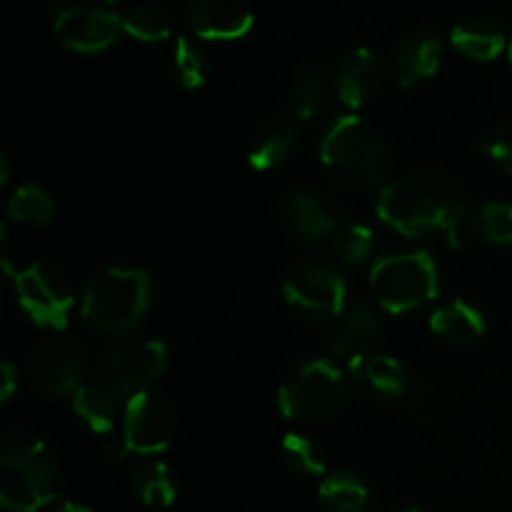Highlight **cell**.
<instances>
[{
	"label": "cell",
	"mask_w": 512,
	"mask_h": 512,
	"mask_svg": "<svg viewBox=\"0 0 512 512\" xmlns=\"http://www.w3.org/2000/svg\"><path fill=\"white\" fill-rule=\"evenodd\" d=\"M375 213L405 238L443 233L450 248H460L465 193L458 180L443 173H413L380 190Z\"/></svg>",
	"instance_id": "cell-1"
},
{
	"label": "cell",
	"mask_w": 512,
	"mask_h": 512,
	"mask_svg": "<svg viewBox=\"0 0 512 512\" xmlns=\"http://www.w3.org/2000/svg\"><path fill=\"white\" fill-rule=\"evenodd\" d=\"M298 145V123L288 115H273L255 128L248 143V163L255 170H273L290 158Z\"/></svg>",
	"instance_id": "cell-18"
},
{
	"label": "cell",
	"mask_w": 512,
	"mask_h": 512,
	"mask_svg": "<svg viewBox=\"0 0 512 512\" xmlns=\"http://www.w3.org/2000/svg\"><path fill=\"white\" fill-rule=\"evenodd\" d=\"M508 55H510V63H512V40H510V45H508Z\"/></svg>",
	"instance_id": "cell-36"
},
{
	"label": "cell",
	"mask_w": 512,
	"mask_h": 512,
	"mask_svg": "<svg viewBox=\"0 0 512 512\" xmlns=\"http://www.w3.org/2000/svg\"><path fill=\"white\" fill-rule=\"evenodd\" d=\"M55 512H93V510L85 508V505H80V503H63Z\"/></svg>",
	"instance_id": "cell-34"
},
{
	"label": "cell",
	"mask_w": 512,
	"mask_h": 512,
	"mask_svg": "<svg viewBox=\"0 0 512 512\" xmlns=\"http://www.w3.org/2000/svg\"><path fill=\"white\" fill-rule=\"evenodd\" d=\"M55 215V203L40 185L25 183L10 195L8 218L15 223L48 225Z\"/></svg>",
	"instance_id": "cell-28"
},
{
	"label": "cell",
	"mask_w": 512,
	"mask_h": 512,
	"mask_svg": "<svg viewBox=\"0 0 512 512\" xmlns=\"http://www.w3.org/2000/svg\"><path fill=\"white\" fill-rule=\"evenodd\" d=\"M325 103H328V88H325L323 73H318L315 68L300 70L290 85L288 98H285L290 118L313 120L315 115L323 113Z\"/></svg>",
	"instance_id": "cell-24"
},
{
	"label": "cell",
	"mask_w": 512,
	"mask_h": 512,
	"mask_svg": "<svg viewBox=\"0 0 512 512\" xmlns=\"http://www.w3.org/2000/svg\"><path fill=\"white\" fill-rule=\"evenodd\" d=\"M370 288L388 313H410L438 295V268L425 250L383 255L370 268Z\"/></svg>",
	"instance_id": "cell-5"
},
{
	"label": "cell",
	"mask_w": 512,
	"mask_h": 512,
	"mask_svg": "<svg viewBox=\"0 0 512 512\" xmlns=\"http://www.w3.org/2000/svg\"><path fill=\"white\" fill-rule=\"evenodd\" d=\"M58 495V470L40 435L25 428L8 430L0 458V503L10 512H35Z\"/></svg>",
	"instance_id": "cell-3"
},
{
	"label": "cell",
	"mask_w": 512,
	"mask_h": 512,
	"mask_svg": "<svg viewBox=\"0 0 512 512\" xmlns=\"http://www.w3.org/2000/svg\"><path fill=\"white\" fill-rule=\"evenodd\" d=\"M15 298L20 310L35 325L48 330H63L68 325L75 293L63 270L53 263H33L15 273Z\"/></svg>",
	"instance_id": "cell-10"
},
{
	"label": "cell",
	"mask_w": 512,
	"mask_h": 512,
	"mask_svg": "<svg viewBox=\"0 0 512 512\" xmlns=\"http://www.w3.org/2000/svg\"><path fill=\"white\" fill-rule=\"evenodd\" d=\"M470 228L483 243L510 245L512 243V205L490 200L483 203L470 218Z\"/></svg>",
	"instance_id": "cell-29"
},
{
	"label": "cell",
	"mask_w": 512,
	"mask_h": 512,
	"mask_svg": "<svg viewBox=\"0 0 512 512\" xmlns=\"http://www.w3.org/2000/svg\"><path fill=\"white\" fill-rule=\"evenodd\" d=\"M430 330L438 335L443 343L450 345H473L485 335V318L475 305L468 300L455 298L450 303L440 305L433 315H430Z\"/></svg>",
	"instance_id": "cell-19"
},
{
	"label": "cell",
	"mask_w": 512,
	"mask_h": 512,
	"mask_svg": "<svg viewBox=\"0 0 512 512\" xmlns=\"http://www.w3.org/2000/svg\"><path fill=\"white\" fill-rule=\"evenodd\" d=\"M383 65L370 48H355L343 58L335 73V95L348 108H363L380 88Z\"/></svg>",
	"instance_id": "cell-16"
},
{
	"label": "cell",
	"mask_w": 512,
	"mask_h": 512,
	"mask_svg": "<svg viewBox=\"0 0 512 512\" xmlns=\"http://www.w3.org/2000/svg\"><path fill=\"white\" fill-rule=\"evenodd\" d=\"M170 75L178 85L193 90L200 88L208 78V55L200 48V43H195L193 38H185L180 35L173 45V53H170Z\"/></svg>",
	"instance_id": "cell-27"
},
{
	"label": "cell",
	"mask_w": 512,
	"mask_h": 512,
	"mask_svg": "<svg viewBox=\"0 0 512 512\" xmlns=\"http://www.w3.org/2000/svg\"><path fill=\"white\" fill-rule=\"evenodd\" d=\"M325 512H375L373 490L363 475L353 470H338L325 475L318 488Z\"/></svg>",
	"instance_id": "cell-20"
},
{
	"label": "cell",
	"mask_w": 512,
	"mask_h": 512,
	"mask_svg": "<svg viewBox=\"0 0 512 512\" xmlns=\"http://www.w3.org/2000/svg\"><path fill=\"white\" fill-rule=\"evenodd\" d=\"M168 345L153 338H125L108 348L100 363L103 385L115 395L145 393L168 368Z\"/></svg>",
	"instance_id": "cell-9"
},
{
	"label": "cell",
	"mask_w": 512,
	"mask_h": 512,
	"mask_svg": "<svg viewBox=\"0 0 512 512\" xmlns=\"http://www.w3.org/2000/svg\"><path fill=\"white\" fill-rule=\"evenodd\" d=\"M320 160L328 178L345 193H370L388 170L383 138L358 115H343L325 130Z\"/></svg>",
	"instance_id": "cell-2"
},
{
	"label": "cell",
	"mask_w": 512,
	"mask_h": 512,
	"mask_svg": "<svg viewBox=\"0 0 512 512\" xmlns=\"http://www.w3.org/2000/svg\"><path fill=\"white\" fill-rule=\"evenodd\" d=\"M28 375L48 398H73L75 390L85 385L83 350L73 340H45L28 355Z\"/></svg>",
	"instance_id": "cell-12"
},
{
	"label": "cell",
	"mask_w": 512,
	"mask_h": 512,
	"mask_svg": "<svg viewBox=\"0 0 512 512\" xmlns=\"http://www.w3.org/2000/svg\"><path fill=\"white\" fill-rule=\"evenodd\" d=\"M443 60V40L433 28H418L405 35L393 55V75L403 88H415L433 78Z\"/></svg>",
	"instance_id": "cell-14"
},
{
	"label": "cell",
	"mask_w": 512,
	"mask_h": 512,
	"mask_svg": "<svg viewBox=\"0 0 512 512\" xmlns=\"http://www.w3.org/2000/svg\"><path fill=\"white\" fill-rule=\"evenodd\" d=\"M118 395L108 385L85 383L75 390L73 410L93 433H113L118 423Z\"/></svg>",
	"instance_id": "cell-23"
},
{
	"label": "cell",
	"mask_w": 512,
	"mask_h": 512,
	"mask_svg": "<svg viewBox=\"0 0 512 512\" xmlns=\"http://www.w3.org/2000/svg\"><path fill=\"white\" fill-rule=\"evenodd\" d=\"M133 493L148 508H168L175 500V483L170 468L160 460H145L133 470Z\"/></svg>",
	"instance_id": "cell-25"
},
{
	"label": "cell",
	"mask_w": 512,
	"mask_h": 512,
	"mask_svg": "<svg viewBox=\"0 0 512 512\" xmlns=\"http://www.w3.org/2000/svg\"><path fill=\"white\" fill-rule=\"evenodd\" d=\"M378 328V313L370 305H350L335 320L333 335H330V348H333L335 355H348V358H353V355L363 353V348L375 338Z\"/></svg>",
	"instance_id": "cell-21"
},
{
	"label": "cell",
	"mask_w": 512,
	"mask_h": 512,
	"mask_svg": "<svg viewBox=\"0 0 512 512\" xmlns=\"http://www.w3.org/2000/svg\"><path fill=\"white\" fill-rule=\"evenodd\" d=\"M178 433V413L165 395L145 390L128 398L123 410V438L128 453H163Z\"/></svg>",
	"instance_id": "cell-11"
},
{
	"label": "cell",
	"mask_w": 512,
	"mask_h": 512,
	"mask_svg": "<svg viewBox=\"0 0 512 512\" xmlns=\"http://www.w3.org/2000/svg\"><path fill=\"white\" fill-rule=\"evenodd\" d=\"M375 245V235L368 225L363 223H343L335 228L333 238H330V248L333 255L343 265H360L370 258Z\"/></svg>",
	"instance_id": "cell-30"
},
{
	"label": "cell",
	"mask_w": 512,
	"mask_h": 512,
	"mask_svg": "<svg viewBox=\"0 0 512 512\" xmlns=\"http://www.w3.org/2000/svg\"><path fill=\"white\" fill-rule=\"evenodd\" d=\"M345 383L338 365L328 358H315L293 370L278 390V405L285 418L300 423L328 420L343 403Z\"/></svg>",
	"instance_id": "cell-6"
},
{
	"label": "cell",
	"mask_w": 512,
	"mask_h": 512,
	"mask_svg": "<svg viewBox=\"0 0 512 512\" xmlns=\"http://www.w3.org/2000/svg\"><path fill=\"white\" fill-rule=\"evenodd\" d=\"M0 375H3V400L8 403L15 393V368L8 358H3L0 363Z\"/></svg>",
	"instance_id": "cell-33"
},
{
	"label": "cell",
	"mask_w": 512,
	"mask_h": 512,
	"mask_svg": "<svg viewBox=\"0 0 512 512\" xmlns=\"http://www.w3.org/2000/svg\"><path fill=\"white\" fill-rule=\"evenodd\" d=\"M53 30L78 53L110 48L125 30L115 0H53Z\"/></svg>",
	"instance_id": "cell-7"
},
{
	"label": "cell",
	"mask_w": 512,
	"mask_h": 512,
	"mask_svg": "<svg viewBox=\"0 0 512 512\" xmlns=\"http://www.w3.org/2000/svg\"><path fill=\"white\" fill-rule=\"evenodd\" d=\"M150 305V275L130 265H105L83 285L80 310L98 333L123 335L143 320Z\"/></svg>",
	"instance_id": "cell-4"
},
{
	"label": "cell",
	"mask_w": 512,
	"mask_h": 512,
	"mask_svg": "<svg viewBox=\"0 0 512 512\" xmlns=\"http://www.w3.org/2000/svg\"><path fill=\"white\" fill-rule=\"evenodd\" d=\"M125 33L133 35L143 43H158L173 35L175 18L165 5L160 3H138L123 15Z\"/></svg>",
	"instance_id": "cell-26"
},
{
	"label": "cell",
	"mask_w": 512,
	"mask_h": 512,
	"mask_svg": "<svg viewBox=\"0 0 512 512\" xmlns=\"http://www.w3.org/2000/svg\"><path fill=\"white\" fill-rule=\"evenodd\" d=\"M400 512H423V510H418V508H405V510H400Z\"/></svg>",
	"instance_id": "cell-35"
},
{
	"label": "cell",
	"mask_w": 512,
	"mask_h": 512,
	"mask_svg": "<svg viewBox=\"0 0 512 512\" xmlns=\"http://www.w3.org/2000/svg\"><path fill=\"white\" fill-rule=\"evenodd\" d=\"M350 378L355 388L370 398H400L408 388L403 363L388 353H360L350 358Z\"/></svg>",
	"instance_id": "cell-17"
},
{
	"label": "cell",
	"mask_w": 512,
	"mask_h": 512,
	"mask_svg": "<svg viewBox=\"0 0 512 512\" xmlns=\"http://www.w3.org/2000/svg\"><path fill=\"white\" fill-rule=\"evenodd\" d=\"M283 220L290 235H295L300 243H320L333 238L335 233L333 208L313 188H298L285 198Z\"/></svg>",
	"instance_id": "cell-15"
},
{
	"label": "cell",
	"mask_w": 512,
	"mask_h": 512,
	"mask_svg": "<svg viewBox=\"0 0 512 512\" xmlns=\"http://www.w3.org/2000/svg\"><path fill=\"white\" fill-rule=\"evenodd\" d=\"M188 23L198 38L238 40L253 28L255 15L248 0H193Z\"/></svg>",
	"instance_id": "cell-13"
},
{
	"label": "cell",
	"mask_w": 512,
	"mask_h": 512,
	"mask_svg": "<svg viewBox=\"0 0 512 512\" xmlns=\"http://www.w3.org/2000/svg\"><path fill=\"white\" fill-rule=\"evenodd\" d=\"M480 148H483L505 173L512 175V120L500 125L488 140H483Z\"/></svg>",
	"instance_id": "cell-32"
},
{
	"label": "cell",
	"mask_w": 512,
	"mask_h": 512,
	"mask_svg": "<svg viewBox=\"0 0 512 512\" xmlns=\"http://www.w3.org/2000/svg\"><path fill=\"white\" fill-rule=\"evenodd\" d=\"M283 295L288 308L300 320L313 325L333 323L345 310V280L338 270L325 263L295 265L283 280Z\"/></svg>",
	"instance_id": "cell-8"
},
{
	"label": "cell",
	"mask_w": 512,
	"mask_h": 512,
	"mask_svg": "<svg viewBox=\"0 0 512 512\" xmlns=\"http://www.w3.org/2000/svg\"><path fill=\"white\" fill-rule=\"evenodd\" d=\"M455 48L470 60H493L505 50V33L495 20L473 15L460 20L450 33Z\"/></svg>",
	"instance_id": "cell-22"
},
{
	"label": "cell",
	"mask_w": 512,
	"mask_h": 512,
	"mask_svg": "<svg viewBox=\"0 0 512 512\" xmlns=\"http://www.w3.org/2000/svg\"><path fill=\"white\" fill-rule=\"evenodd\" d=\"M280 455H283L285 465H288L293 473L305 475V478H318L325 475V460L320 453L318 445L310 438L300 433H288L280 443Z\"/></svg>",
	"instance_id": "cell-31"
}]
</instances>
